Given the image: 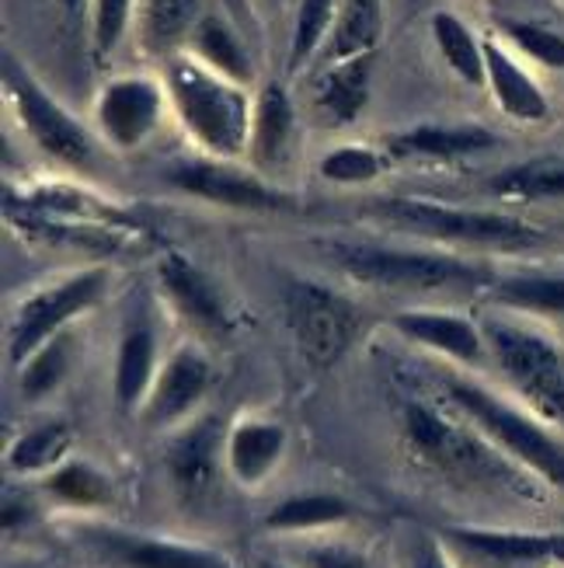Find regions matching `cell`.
Segmentation results:
<instances>
[{
  "label": "cell",
  "instance_id": "cell-32",
  "mask_svg": "<svg viewBox=\"0 0 564 568\" xmlns=\"http://www.w3.org/2000/svg\"><path fill=\"white\" fill-rule=\"evenodd\" d=\"M432 36H435L439 53H443V60L450 63V70L457 73L460 81H468L474 88L488 84L484 42H478V36L457 14H450V11L432 14Z\"/></svg>",
  "mask_w": 564,
  "mask_h": 568
},
{
  "label": "cell",
  "instance_id": "cell-1",
  "mask_svg": "<svg viewBox=\"0 0 564 568\" xmlns=\"http://www.w3.org/2000/svg\"><path fill=\"white\" fill-rule=\"evenodd\" d=\"M408 457L443 485L484 499L544 503V481L505 457L481 429L457 415L443 398H404L398 408Z\"/></svg>",
  "mask_w": 564,
  "mask_h": 568
},
{
  "label": "cell",
  "instance_id": "cell-33",
  "mask_svg": "<svg viewBox=\"0 0 564 568\" xmlns=\"http://www.w3.org/2000/svg\"><path fill=\"white\" fill-rule=\"evenodd\" d=\"M338 8H341V0H300L297 18H293L289 53H286L289 73H300L317 53H321V45L338 18Z\"/></svg>",
  "mask_w": 564,
  "mask_h": 568
},
{
  "label": "cell",
  "instance_id": "cell-17",
  "mask_svg": "<svg viewBox=\"0 0 564 568\" xmlns=\"http://www.w3.org/2000/svg\"><path fill=\"white\" fill-rule=\"evenodd\" d=\"M443 540L450 548L471 555L484 565H557L564 561V534L533 530H488V527H447Z\"/></svg>",
  "mask_w": 564,
  "mask_h": 568
},
{
  "label": "cell",
  "instance_id": "cell-5",
  "mask_svg": "<svg viewBox=\"0 0 564 568\" xmlns=\"http://www.w3.org/2000/svg\"><path fill=\"white\" fill-rule=\"evenodd\" d=\"M488 353L499 363L502 377L526 402V408L544 418L551 429L564 433V353L554 338L520 321L488 317L484 321Z\"/></svg>",
  "mask_w": 564,
  "mask_h": 568
},
{
  "label": "cell",
  "instance_id": "cell-12",
  "mask_svg": "<svg viewBox=\"0 0 564 568\" xmlns=\"http://www.w3.org/2000/svg\"><path fill=\"white\" fill-rule=\"evenodd\" d=\"M213 387V363L199 345H178L171 349L157 369L151 398H146L140 418L146 429H171L192 423L195 408L206 402Z\"/></svg>",
  "mask_w": 564,
  "mask_h": 568
},
{
  "label": "cell",
  "instance_id": "cell-20",
  "mask_svg": "<svg viewBox=\"0 0 564 568\" xmlns=\"http://www.w3.org/2000/svg\"><path fill=\"white\" fill-rule=\"evenodd\" d=\"M499 140L492 130L463 122V126H414L387 140V151L394 158H419V161H460L492 151Z\"/></svg>",
  "mask_w": 564,
  "mask_h": 568
},
{
  "label": "cell",
  "instance_id": "cell-10",
  "mask_svg": "<svg viewBox=\"0 0 564 568\" xmlns=\"http://www.w3.org/2000/svg\"><path fill=\"white\" fill-rule=\"evenodd\" d=\"M167 182L195 195V200L240 210V213H279L293 210V200L286 192L262 182L255 171L234 168L230 161H178L167 168Z\"/></svg>",
  "mask_w": 564,
  "mask_h": 568
},
{
  "label": "cell",
  "instance_id": "cell-15",
  "mask_svg": "<svg viewBox=\"0 0 564 568\" xmlns=\"http://www.w3.org/2000/svg\"><path fill=\"white\" fill-rule=\"evenodd\" d=\"M84 540L115 568H234L224 555L167 537L126 534L115 527H88Z\"/></svg>",
  "mask_w": 564,
  "mask_h": 568
},
{
  "label": "cell",
  "instance_id": "cell-16",
  "mask_svg": "<svg viewBox=\"0 0 564 568\" xmlns=\"http://www.w3.org/2000/svg\"><path fill=\"white\" fill-rule=\"evenodd\" d=\"M394 332L419 345V349L439 353L453 363H481V356L488 353V342H484V328L478 321L463 317L457 311H443V307H408L398 311L390 317Z\"/></svg>",
  "mask_w": 564,
  "mask_h": 568
},
{
  "label": "cell",
  "instance_id": "cell-8",
  "mask_svg": "<svg viewBox=\"0 0 564 568\" xmlns=\"http://www.w3.org/2000/svg\"><path fill=\"white\" fill-rule=\"evenodd\" d=\"M283 296L293 345L307 366L328 369L349 353L359 332V311L349 296L314 280H289Z\"/></svg>",
  "mask_w": 564,
  "mask_h": 568
},
{
  "label": "cell",
  "instance_id": "cell-26",
  "mask_svg": "<svg viewBox=\"0 0 564 568\" xmlns=\"http://www.w3.org/2000/svg\"><path fill=\"white\" fill-rule=\"evenodd\" d=\"M73 363H78V332H60L45 345L18 366V394L21 402H45L49 394L60 390V384L70 377Z\"/></svg>",
  "mask_w": 564,
  "mask_h": 568
},
{
  "label": "cell",
  "instance_id": "cell-38",
  "mask_svg": "<svg viewBox=\"0 0 564 568\" xmlns=\"http://www.w3.org/2000/svg\"><path fill=\"white\" fill-rule=\"evenodd\" d=\"M293 568H373L359 548L341 545V540H314L293 555Z\"/></svg>",
  "mask_w": 564,
  "mask_h": 568
},
{
  "label": "cell",
  "instance_id": "cell-14",
  "mask_svg": "<svg viewBox=\"0 0 564 568\" xmlns=\"http://www.w3.org/2000/svg\"><path fill=\"white\" fill-rule=\"evenodd\" d=\"M164 84L151 78H119L98 98V130L115 151H136L143 140H151L164 112Z\"/></svg>",
  "mask_w": 564,
  "mask_h": 568
},
{
  "label": "cell",
  "instance_id": "cell-21",
  "mask_svg": "<svg viewBox=\"0 0 564 568\" xmlns=\"http://www.w3.org/2000/svg\"><path fill=\"white\" fill-rule=\"evenodd\" d=\"M293 136H297V112H293L289 94L279 84L262 88L252 112V140H248L252 164L262 171L279 168L289 154Z\"/></svg>",
  "mask_w": 564,
  "mask_h": 568
},
{
  "label": "cell",
  "instance_id": "cell-23",
  "mask_svg": "<svg viewBox=\"0 0 564 568\" xmlns=\"http://www.w3.org/2000/svg\"><path fill=\"white\" fill-rule=\"evenodd\" d=\"M206 18V0H140V42L151 57H178L195 24Z\"/></svg>",
  "mask_w": 564,
  "mask_h": 568
},
{
  "label": "cell",
  "instance_id": "cell-30",
  "mask_svg": "<svg viewBox=\"0 0 564 568\" xmlns=\"http://www.w3.org/2000/svg\"><path fill=\"white\" fill-rule=\"evenodd\" d=\"M492 192L499 200L512 203H533V200H561L564 195V158L544 154L523 164L505 168L492 179Z\"/></svg>",
  "mask_w": 564,
  "mask_h": 568
},
{
  "label": "cell",
  "instance_id": "cell-3",
  "mask_svg": "<svg viewBox=\"0 0 564 568\" xmlns=\"http://www.w3.org/2000/svg\"><path fill=\"white\" fill-rule=\"evenodd\" d=\"M164 91L175 105L182 126L192 140L219 161L248 154L252 112L255 105L244 94V84L227 81L192 53L164 60Z\"/></svg>",
  "mask_w": 564,
  "mask_h": 568
},
{
  "label": "cell",
  "instance_id": "cell-13",
  "mask_svg": "<svg viewBox=\"0 0 564 568\" xmlns=\"http://www.w3.org/2000/svg\"><path fill=\"white\" fill-rule=\"evenodd\" d=\"M219 460H227V433L216 415H199L185 423L164 450L171 488L185 503H199L209 496L219 475Z\"/></svg>",
  "mask_w": 564,
  "mask_h": 568
},
{
  "label": "cell",
  "instance_id": "cell-18",
  "mask_svg": "<svg viewBox=\"0 0 564 568\" xmlns=\"http://www.w3.org/2000/svg\"><path fill=\"white\" fill-rule=\"evenodd\" d=\"M161 363L164 359H161V342L154 332V321L146 314L130 317L126 328L119 332L115 363H112V398L122 415L143 412Z\"/></svg>",
  "mask_w": 564,
  "mask_h": 568
},
{
  "label": "cell",
  "instance_id": "cell-7",
  "mask_svg": "<svg viewBox=\"0 0 564 568\" xmlns=\"http://www.w3.org/2000/svg\"><path fill=\"white\" fill-rule=\"evenodd\" d=\"M105 290H109V268L98 265V268H81V273L63 276L24 296L8 317V332H4L8 363L21 366L39 345L66 332L70 321L84 317L88 311L102 304Z\"/></svg>",
  "mask_w": 564,
  "mask_h": 568
},
{
  "label": "cell",
  "instance_id": "cell-40",
  "mask_svg": "<svg viewBox=\"0 0 564 568\" xmlns=\"http://www.w3.org/2000/svg\"><path fill=\"white\" fill-rule=\"evenodd\" d=\"M63 4H66V11H70V14H81V11L91 4V0H63Z\"/></svg>",
  "mask_w": 564,
  "mask_h": 568
},
{
  "label": "cell",
  "instance_id": "cell-41",
  "mask_svg": "<svg viewBox=\"0 0 564 568\" xmlns=\"http://www.w3.org/2000/svg\"><path fill=\"white\" fill-rule=\"evenodd\" d=\"M258 568H293V565H283V561H262Z\"/></svg>",
  "mask_w": 564,
  "mask_h": 568
},
{
  "label": "cell",
  "instance_id": "cell-39",
  "mask_svg": "<svg viewBox=\"0 0 564 568\" xmlns=\"http://www.w3.org/2000/svg\"><path fill=\"white\" fill-rule=\"evenodd\" d=\"M408 568H457L447 555V548L435 537H419L411 545V565Z\"/></svg>",
  "mask_w": 564,
  "mask_h": 568
},
{
  "label": "cell",
  "instance_id": "cell-22",
  "mask_svg": "<svg viewBox=\"0 0 564 568\" xmlns=\"http://www.w3.org/2000/svg\"><path fill=\"white\" fill-rule=\"evenodd\" d=\"M484 73H488V88H492L495 102L505 115L520 122H544L551 115L544 91L536 88L530 73L492 39L484 42Z\"/></svg>",
  "mask_w": 564,
  "mask_h": 568
},
{
  "label": "cell",
  "instance_id": "cell-36",
  "mask_svg": "<svg viewBox=\"0 0 564 568\" xmlns=\"http://www.w3.org/2000/svg\"><path fill=\"white\" fill-rule=\"evenodd\" d=\"M133 0H91V53L102 63L115 53L130 29Z\"/></svg>",
  "mask_w": 564,
  "mask_h": 568
},
{
  "label": "cell",
  "instance_id": "cell-2",
  "mask_svg": "<svg viewBox=\"0 0 564 568\" xmlns=\"http://www.w3.org/2000/svg\"><path fill=\"white\" fill-rule=\"evenodd\" d=\"M435 387L439 398L457 415L468 418L474 429H481L505 457L523 464L530 475H536L547 488L564 496V439L554 436L544 418L509 405L495 390L481 387L463 374H453V369L435 374Z\"/></svg>",
  "mask_w": 564,
  "mask_h": 568
},
{
  "label": "cell",
  "instance_id": "cell-37",
  "mask_svg": "<svg viewBox=\"0 0 564 568\" xmlns=\"http://www.w3.org/2000/svg\"><path fill=\"white\" fill-rule=\"evenodd\" d=\"M502 32L512 39V45H520L530 60L544 63L551 70H564V39L557 32L533 21H502Z\"/></svg>",
  "mask_w": 564,
  "mask_h": 568
},
{
  "label": "cell",
  "instance_id": "cell-42",
  "mask_svg": "<svg viewBox=\"0 0 564 568\" xmlns=\"http://www.w3.org/2000/svg\"><path fill=\"white\" fill-rule=\"evenodd\" d=\"M262 4H276V0H262Z\"/></svg>",
  "mask_w": 564,
  "mask_h": 568
},
{
  "label": "cell",
  "instance_id": "cell-34",
  "mask_svg": "<svg viewBox=\"0 0 564 568\" xmlns=\"http://www.w3.org/2000/svg\"><path fill=\"white\" fill-rule=\"evenodd\" d=\"M492 293L509 311L544 314V317L564 314V276H512L495 283Z\"/></svg>",
  "mask_w": 564,
  "mask_h": 568
},
{
  "label": "cell",
  "instance_id": "cell-11",
  "mask_svg": "<svg viewBox=\"0 0 564 568\" xmlns=\"http://www.w3.org/2000/svg\"><path fill=\"white\" fill-rule=\"evenodd\" d=\"M157 283L167 307L182 325L203 342H219L234 332L230 311L219 296L216 283L182 252H164L157 262Z\"/></svg>",
  "mask_w": 564,
  "mask_h": 568
},
{
  "label": "cell",
  "instance_id": "cell-24",
  "mask_svg": "<svg viewBox=\"0 0 564 568\" xmlns=\"http://www.w3.org/2000/svg\"><path fill=\"white\" fill-rule=\"evenodd\" d=\"M373 67H377V53H362L346 63L325 67L321 81H317V109L331 122H338V126L356 122L366 102H370Z\"/></svg>",
  "mask_w": 564,
  "mask_h": 568
},
{
  "label": "cell",
  "instance_id": "cell-35",
  "mask_svg": "<svg viewBox=\"0 0 564 568\" xmlns=\"http://www.w3.org/2000/svg\"><path fill=\"white\" fill-rule=\"evenodd\" d=\"M387 161L373 151V146H362V143H346V146H335L331 154H325L321 161V179L335 182V185H370L383 175Z\"/></svg>",
  "mask_w": 564,
  "mask_h": 568
},
{
  "label": "cell",
  "instance_id": "cell-6",
  "mask_svg": "<svg viewBox=\"0 0 564 568\" xmlns=\"http://www.w3.org/2000/svg\"><path fill=\"white\" fill-rule=\"evenodd\" d=\"M373 213L383 224L419 234L443 244H488V248H530L541 241V231L526 220L492 213V210H460L432 200H380Z\"/></svg>",
  "mask_w": 564,
  "mask_h": 568
},
{
  "label": "cell",
  "instance_id": "cell-9",
  "mask_svg": "<svg viewBox=\"0 0 564 568\" xmlns=\"http://www.w3.org/2000/svg\"><path fill=\"white\" fill-rule=\"evenodd\" d=\"M4 88L11 94V105L18 109L24 133L35 140L42 154L70 168H91L94 161L91 133L11 53L4 57Z\"/></svg>",
  "mask_w": 564,
  "mask_h": 568
},
{
  "label": "cell",
  "instance_id": "cell-28",
  "mask_svg": "<svg viewBox=\"0 0 564 568\" xmlns=\"http://www.w3.org/2000/svg\"><path fill=\"white\" fill-rule=\"evenodd\" d=\"M352 520V503L335 491H300V496L283 499L276 509H268L265 530L273 534H314Z\"/></svg>",
  "mask_w": 564,
  "mask_h": 568
},
{
  "label": "cell",
  "instance_id": "cell-27",
  "mask_svg": "<svg viewBox=\"0 0 564 568\" xmlns=\"http://www.w3.org/2000/svg\"><path fill=\"white\" fill-rule=\"evenodd\" d=\"M73 429L63 418H42V423L24 429L8 447V471L11 475H49L63 460H70Z\"/></svg>",
  "mask_w": 564,
  "mask_h": 568
},
{
  "label": "cell",
  "instance_id": "cell-19",
  "mask_svg": "<svg viewBox=\"0 0 564 568\" xmlns=\"http://www.w3.org/2000/svg\"><path fill=\"white\" fill-rule=\"evenodd\" d=\"M286 454V429L273 418H237L227 429V471L237 485L258 488Z\"/></svg>",
  "mask_w": 564,
  "mask_h": 568
},
{
  "label": "cell",
  "instance_id": "cell-25",
  "mask_svg": "<svg viewBox=\"0 0 564 568\" xmlns=\"http://www.w3.org/2000/svg\"><path fill=\"white\" fill-rule=\"evenodd\" d=\"M383 32V0H341L338 18L321 45L325 67L346 63L362 53H377Z\"/></svg>",
  "mask_w": 564,
  "mask_h": 568
},
{
  "label": "cell",
  "instance_id": "cell-31",
  "mask_svg": "<svg viewBox=\"0 0 564 568\" xmlns=\"http://www.w3.org/2000/svg\"><path fill=\"white\" fill-rule=\"evenodd\" d=\"M42 485L49 496L60 499L63 506H73V509H105L115 499L112 481L98 471L91 460H81V457L63 460L57 471L45 475Z\"/></svg>",
  "mask_w": 564,
  "mask_h": 568
},
{
  "label": "cell",
  "instance_id": "cell-29",
  "mask_svg": "<svg viewBox=\"0 0 564 568\" xmlns=\"http://www.w3.org/2000/svg\"><path fill=\"white\" fill-rule=\"evenodd\" d=\"M188 45H192V57L195 60L206 63L216 73H224L227 81H234V84H248L252 81L248 49L240 45L237 32L230 29V21L224 14L206 11V18L195 24Z\"/></svg>",
  "mask_w": 564,
  "mask_h": 568
},
{
  "label": "cell",
  "instance_id": "cell-4",
  "mask_svg": "<svg viewBox=\"0 0 564 568\" xmlns=\"http://www.w3.org/2000/svg\"><path fill=\"white\" fill-rule=\"evenodd\" d=\"M325 252L349 280L377 290L443 293V290H478L488 283V273L481 265L435 248H390V244L328 241Z\"/></svg>",
  "mask_w": 564,
  "mask_h": 568
}]
</instances>
